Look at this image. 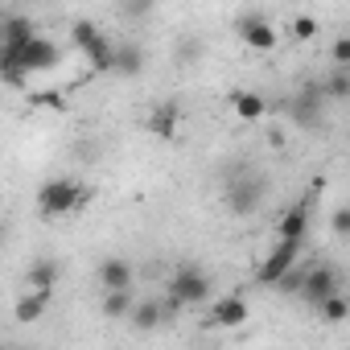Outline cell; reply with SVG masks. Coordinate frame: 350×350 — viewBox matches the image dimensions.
<instances>
[{"instance_id": "603a6c76", "label": "cell", "mask_w": 350, "mask_h": 350, "mask_svg": "<svg viewBox=\"0 0 350 350\" xmlns=\"http://www.w3.org/2000/svg\"><path fill=\"white\" fill-rule=\"evenodd\" d=\"M95 38H99V25H91V21H75L70 25V46L75 50H87Z\"/></svg>"}, {"instance_id": "5bb4252c", "label": "cell", "mask_w": 350, "mask_h": 350, "mask_svg": "<svg viewBox=\"0 0 350 350\" xmlns=\"http://www.w3.org/2000/svg\"><path fill=\"white\" fill-rule=\"evenodd\" d=\"M58 276H62V268H58V260H33L29 268H25V280H29V293H54V284H58Z\"/></svg>"}, {"instance_id": "e0dca14e", "label": "cell", "mask_w": 350, "mask_h": 350, "mask_svg": "<svg viewBox=\"0 0 350 350\" xmlns=\"http://www.w3.org/2000/svg\"><path fill=\"white\" fill-rule=\"evenodd\" d=\"M148 132L157 140H173V136H178V107H173V103H157L148 111Z\"/></svg>"}, {"instance_id": "277c9868", "label": "cell", "mask_w": 350, "mask_h": 350, "mask_svg": "<svg viewBox=\"0 0 350 350\" xmlns=\"http://www.w3.org/2000/svg\"><path fill=\"white\" fill-rule=\"evenodd\" d=\"M301 264V243H284V239H276L272 243V252L256 264V284H264V288H276L293 268Z\"/></svg>"}, {"instance_id": "9a60e30c", "label": "cell", "mask_w": 350, "mask_h": 350, "mask_svg": "<svg viewBox=\"0 0 350 350\" xmlns=\"http://www.w3.org/2000/svg\"><path fill=\"white\" fill-rule=\"evenodd\" d=\"M231 111H235L243 124H256V120L268 116V99H264L260 91H235V95H231Z\"/></svg>"}, {"instance_id": "cb8c5ba5", "label": "cell", "mask_w": 350, "mask_h": 350, "mask_svg": "<svg viewBox=\"0 0 350 350\" xmlns=\"http://www.w3.org/2000/svg\"><path fill=\"white\" fill-rule=\"evenodd\" d=\"M288 33H293L297 42H313V38H317V21L301 13V17H293V21H288Z\"/></svg>"}, {"instance_id": "d6986e66", "label": "cell", "mask_w": 350, "mask_h": 350, "mask_svg": "<svg viewBox=\"0 0 350 350\" xmlns=\"http://www.w3.org/2000/svg\"><path fill=\"white\" fill-rule=\"evenodd\" d=\"M136 301H140V297H132V293H107V297H103V317H111V321H128L132 309H136Z\"/></svg>"}, {"instance_id": "30bf717a", "label": "cell", "mask_w": 350, "mask_h": 350, "mask_svg": "<svg viewBox=\"0 0 350 350\" xmlns=\"http://www.w3.org/2000/svg\"><path fill=\"white\" fill-rule=\"evenodd\" d=\"M38 38V29H33V21L25 17V13H5L0 17V46H9V50H25L29 42Z\"/></svg>"}, {"instance_id": "7a4b0ae2", "label": "cell", "mask_w": 350, "mask_h": 350, "mask_svg": "<svg viewBox=\"0 0 350 350\" xmlns=\"http://www.w3.org/2000/svg\"><path fill=\"white\" fill-rule=\"evenodd\" d=\"M87 202H91V190H87L79 178H50V182H42V190H38V211H42L46 219H66V215L83 211Z\"/></svg>"}, {"instance_id": "ba28073f", "label": "cell", "mask_w": 350, "mask_h": 350, "mask_svg": "<svg viewBox=\"0 0 350 350\" xmlns=\"http://www.w3.org/2000/svg\"><path fill=\"white\" fill-rule=\"evenodd\" d=\"M99 288L103 293H132V284H136V268H132V260H124V256H107V260H99Z\"/></svg>"}, {"instance_id": "44dd1931", "label": "cell", "mask_w": 350, "mask_h": 350, "mask_svg": "<svg viewBox=\"0 0 350 350\" xmlns=\"http://www.w3.org/2000/svg\"><path fill=\"white\" fill-rule=\"evenodd\" d=\"M321 91H325V99H350V75L346 70H329V79L321 83Z\"/></svg>"}, {"instance_id": "6da1fadb", "label": "cell", "mask_w": 350, "mask_h": 350, "mask_svg": "<svg viewBox=\"0 0 350 350\" xmlns=\"http://www.w3.org/2000/svg\"><path fill=\"white\" fill-rule=\"evenodd\" d=\"M211 297H215V284H211V276L198 264H178V268L169 272V280H165V301L178 313L182 309H198Z\"/></svg>"}, {"instance_id": "ac0fdd59", "label": "cell", "mask_w": 350, "mask_h": 350, "mask_svg": "<svg viewBox=\"0 0 350 350\" xmlns=\"http://www.w3.org/2000/svg\"><path fill=\"white\" fill-rule=\"evenodd\" d=\"M144 70V50L140 46H120L116 50V75H124V79H132V75H140Z\"/></svg>"}, {"instance_id": "4fadbf2b", "label": "cell", "mask_w": 350, "mask_h": 350, "mask_svg": "<svg viewBox=\"0 0 350 350\" xmlns=\"http://www.w3.org/2000/svg\"><path fill=\"white\" fill-rule=\"evenodd\" d=\"M211 317H215L223 329H239V325L247 321V301H243L239 293H231V297H219V301H215V309H211Z\"/></svg>"}, {"instance_id": "484cf974", "label": "cell", "mask_w": 350, "mask_h": 350, "mask_svg": "<svg viewBox=\"0 0 350 350\" xmlns=\"http://www.w3.org/2000/svg\"><path fill=\"white\" fill-rule=\"evenodd\" d=\"M329 58H334L338 70H350V38H338V42L329 46Z\"/></svg>"}, {"instance_id": "83f0119b", "label": "cell", "mask_w": 350, "mask_h": 350, "mask_svg": "<svg viewBox=\"0 0 350 350\" xmlns=\"http://www.w3.org/2000/svg\"><path fill=\"white\" fill-rule=\"evenodd\" d=\"M206 350H215V346H206Z\"/></svg>"}, {"instance_id": "d4e9b609", "label": "cell", "mask_w": 350, "mask_h": 350, "mask_svg": "<svg viewBox=\"0 0 350 350\" xmlns=\"http://www.w3.org/2000/svg\"><path fill=\"white\" fill-rule=\"evenodd\" d=\"M329 231H334L338 239H350V206H338V211H334V219H329Z\"/></svg>"}, {"instance_id": "8992f818", "label": "cell", "mask_w": 350, "mask_h": 350, "mask_svg": "<svg viewBox=\"0 0 350 350\" xmlns=\"http://www.w3.org/2000/svg\"><path fill=\"white\" fill-rule=\"evenodd\" d=\"M309 223H313V198H301V202H293V206L280 215V223H276V239H284V243H301V247H305Z\"/></svg>"}, {"instance_id": "4316f807", "label": "cell", "mask_w": 350, "mask_h": 350, "mask_svg": "<svg viewBox=\"0 0 350 350\" xmlns=\"http://www.w3.org/2000/svg\"><path fill=\"white\" fill-rule=\"evenodd\" d=\"M5 350H21V346H5Z\"/></svg>"}, {"instance_id": "3957f363", "label": "cell", "mask_w": 350, "mask_h": 350, "mask_svg": "<svg viewBox=\"0 0 350 350\" xmlns=\"http://www.w3.org/2000/svg\"><path fill=\"white\" fill-rule=\"evenodd\" d=\"M264 198H268V182L260 178V173H252V169H235L231 182H227V190H223V202H227V211L235 219L256 215L264 206Z\"/></svg>"}, {"instance_id": "7c38bea8", "label": "cell", "mask_w": 350, "mask_h": 350, "mask_svg": "<svg viewBox=\"0 0 350 350\" xmlns=\"http://www.w3.org/2000/svg\"><path fill=\"white\" fill-rule=\"evenodd\" d=\"M116 50H120V46H116L107 33H99V38L83 50V58H87L91 70H99V75H116Z\"/></svg>"}, {"instance_id": "5b68a950", "label": "cell", "mask_w": 350, "mask_h": 350, "mask_svg": "<svg viewBox=\"0 0 350 350\" xmlns=\"http://www.w3.org/2000/svg\"><path fill=\"white\" fill-rule=\"evenodd\" d=\"M342 293V280H338V268L334 264H309V276H305V288H301V301L309 309L325 305L329 297Z\"/></svg>"}, {"instance_id": "7402d4cb", "label": "cell", "mask_w": 350, "mask_h": 350, "mask_svg": "<svg viewBox=\"0 0 350 350\" xmlns=\"http://www.w3.org/2000/svg\"><path fill=\"white\" fill-rule=\"evenodd\" d=\"M305 276H309V264H297L280 284H276V293H284V297H301V288H305Z\"/></svg>"}, {"instance_id": "ffe728a7", "label": "cell", "mask_w": 350, "mask_h": 350, "mask_svg": "<svg viewBox=\"0 0 350 350\" xmlns=\"http://www.w3.org/2000/svg\"><path fill=\"white\" fill-rule=\"evenodd\" d=\"M317 317H321L325 325H342V321L350 317V297H342V293L329 297L325 305H317Z\"/></svg>"}, {"instance_id": "9c48e42d", "label": "cell", "mask_w": 350, "mask_h": 350, "mask_svg": "<svg viewBox=\"0 0 350 350\" xmlns=\"http://www.w3.org/2000/svg\"><path fill=\"white\" fill-rule=\"evenodd\" d=\"M235 29H239V38H243V42H247L252 50H272V46L280 42L276 25H272V21H268L264 13H243Z\"/></svg>"}, {"instance_id": "8fae6325", "label": "cell", "mask_w": 350, "mask_h": 350, "mask_svg": "<svg viewBox=\"0 0 350 350\" xmlns=\"http://www.w3.org/2000/svg\"><path fill=\"white\" fill-rule=\"evenodd\" d=\"M321 107H325V91H321V87H305V91L293 95V103H288V111H293V120H297L301 128H313V124L321 120Z\"/></svg>"}, {"instance_id": "2e32d148", "label": "cell", "mask_w": 350, "mask_h": 350, "mask_svg": "<svg viewBox=\"0 0 350 350\" xmlns=\"http://www.w3.org/2000/svg\"><path fill=\"white\" fill-rule=\"evenodd\" d=\"M50 297H54V293H25V297H17L13 317H17L21 325H38V321L46 317V309H50Z\"/></svg>"}, {"instance_id": "52a82bcc", "label": "cell", "mask_w": 350, "mask_h": 350, "mask_svg": "<svg viewBox=\"0 0 350 350\" xmlns=\"http://www.w3.org/2000/svg\"><path fill=\"white\" fill-rule=\"evenodd\" d=\"M178 317V309H173L169 301H157V297H140L136 301V309H132V317H128V325L132 329H140V334H152V329H161L165 321H173Z\"/></svg>"}]
</instances>
